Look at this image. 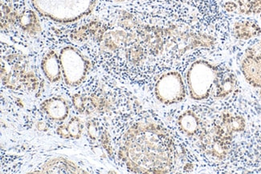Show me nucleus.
Segmentation results:
<instances>
[{"instance_id":"nucleus-17","label":"nucleus","mask_w":261,"mask_h":174,"mask_svg":"<svg viewBox=\"0 0 261 174\" xmlns=\"http://www.w3.org/2000/svg\"><path fill=\"white\" fill-rule=\"evenodd\" d=\"M259 18H260V20H261V13L259 14Z\"/></svg>"},{"instance_id":"nucleus-16","label":"nucleus","mask_w":261,"mask_h":174,"mask_svg":"<svg viewBox=\"0 0 261 174\" xmlns=\"http://www.w3.org/2000/svg\"><path fill=\"white\" fill-rule=\"evenodd\" d=\"M110 1L114 3H123L125 2V1H127V0H110Z\"/></svg>"},{"instance_id":"nucleus-15","label":"nucleus","mask_w":261,"mask_h":174,"mask_svg":"<svg viewBox=\"0 0 261 174\" xmlns=\"http://www.w3.org/2000/svg\"><path fill=\"white\" fill-rule=\"evenodd\" d=\"M261 13V0H252V14L257 15Z\"/></svg>"},{"instance_id":"nucleus-3","label":"nucleus","mask_w":261,"mask_h":174,"mask_svg":"<svg viewBox=\"0 0 261 174\" xmlns=\"http://www.w3.org/2000/svg\"><path fill=\"white\" fill-rule=\"evenodd\" d=\"M220 78L219 68L214 64L198 60L190 65L186 75L188 94L194 101H203L210 97Z\"/></svg>"},{"instance_id":"nucleus-9","label":"nucleus","mask_w":261,"mask_h":174,"mask_svg":"<svg viewBox=\"0 0 261 174\" xmlns=\"http://www.w3.org/2000/svg\"><path fill=\"white\" fill-rule=\"evenodd\" d=\"M232 33L236 38L248 40L261 34V27L253 20L237 21L233 25Z\"/></svg>"},{"instance_id":"nucleus-2","label":"nucleus","mask_w":261,"mask_h":174,"mask_svg":"<svg viewBox=\"0 0 261 174\" xmlns=\"http://www.w3.org/2000/svg\"><path fill=\"white\" fill-rule=\"evenodd\" d=\"M36 12L53 22L71 23L93 12L96 0H32Z\"/></svg>"},{"instance_id":"nucleus-6","label":"nucleus","mask_w":261,"mask_h":174,"mask_svg":"<svg viewBox=\"0 0 261 174\" xmlns=\"http://www.w3.org/2000/svg\"><path fill=\"white\" fill-rule=\"evenodd\" d=\"M241 67L245 80L261 97V40L244 52Z\"/></svg>"},{"instance_id":"nucleus-7","label":"nucleus","mask_w":261,"mask_h":174,"mask_svg":"<svg viewBox=\"0 0 261 174\" xmlns=\"http://www.w3.org/2000/svg\"><path fill=\"white\" fill-rule=\"evenodd\" d=\"M40 109L47 118L55 122L65 121L70 112L68 101L63 97H53L46 99L40 104Z\"/></svg>"},{"instance_id":"nucleus-8","label":"nucleus","mask_w":261,"mask_h":174,"mask_svg":"<svg viewBox=\"0 0 261 174\" xmlns=\"http://www.w3.org/2000/svg\"><path fill=\"white\" fill-rule=\"evenodd\" d=\"M41 70L47 80L51 83H57L63 78L61 59L57 51H50L43 57Z\"/></svg>"},{"instance_id":"nucleus-11","label":"nucleus","mask_w":261,"mask_h":174,"mask_svg":"<svg viewBox=\"0 0 261 174\" xmlns=\"http://www.w3.org/2000/svg\"><path fill=\"white\" fill-rule=\"evenodd\" d=\"M178 125L180 131L186 136H194L199 129V118H197L195 112L188 110L179 115Z\"/></svg>"},{"instance_id":"nucleus-12","label":"nucleus","mask_w":261,"mask_h":174,"mask_svg":"<svg viewBox=\"0 0 261 174\" xmlns=\"http://www.w3.org/2000/svg\"><path fill=\"white\" fill-rule=\"evenodd\" d=\"M237 80L235 75L230 73L223 78V80L216 83V97L224 98L231 94L237 87Z\"/></svg>"},{"instance_id":"nucleus-14","label":"nucleus","mask_w":261,"mask_h":174,"mask_svg":"<svg viewBox=\"0 0 261 174\" xmlns=\"http://www.w3.org/2000/svg\"><path fill=\"white\" fill-rule=\"evenodd\" d=\"M223 9L227 12H235L238 10V4L234 2H227L223 4Z\"/></svg>"},{"instance_id":"nucleus-13","label":"nucleus","mask_w":261,"mask_h":174,"mask_svg":"<svg viewBox=\"0 0 261 174\" xmlns=\"http://www.w3.org/2000/svg\"><path fill=\"white\" fill-rule=\"evenodd\" d=\"M237 4L240 13L242 15H252V0H237Z\"/></svg>"},{"instance_id":"nucleus-4","label":"nucleus","mask_w":261,"mask_h":174,"mask_svg":"<svg viewBox=\"0 0 261 174\" xmlns=\"http://www.w3.org/2000/svg\"><path fill=\"white\" fill-rule=\"evenodd\" d=\"M63 80L69 87L81 85L87 78L91 64L86 55L73 46H66L60 51Z\"/></svg>"},{"instance_id":"nucleus-1","label":"nucleus","mask_w":261,"mask_h":174,"mask_svg":"<svg viewBox=\"0 0 261 174\" xmlns=\"http://www.w3.org/2000/svg\"><path fill=\"white\" fill-rule=\"evenodd\" d=\"M119 157L133 172H168L174 161V146L159 125L140 122L125 133Z\"/></svg>"},{"instance_id":"nucleus-10","label":"nucleus","mask_w":261,"mask_h":174,"mask_svg":"<svg viewBox=\"0 0 261 174\" xmlns=\"http://www.w3.org/2000/svg\"><path fill=\"white\" fill-rule=\"evenodd\" d=\"M83 129L82 120L77 117H73L66 124H63L57 128V134L63 139L77 140L82 137Z\"/></svg>"},{"instance_id":"nucleus-5","label":"nucleus","mask_w":261,"mask_h":174,"mask_svg":"<svg viewBox=\"0 0 261 174\" xmlns=\"http://www.w3.org/2000/svg\"><path fill=\"white\" fill-rule=\"evenodd\" d=\"M187 90L182 75L176 71L163 74L154 86L156 98L166 105L182 102L187 96Z\"/></svg>"}]
</instances>
